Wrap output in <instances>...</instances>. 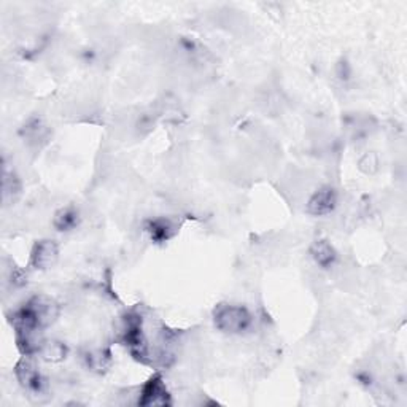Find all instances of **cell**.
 Returning <instances> with one entry per match:
<instances>
[{"mask_svg":"<svg viewBox=\"0 0 407 407\" xmlns=\"http://www.w3.org/2000/svg\"><path fill=\"white\" fill-rule=\"evenodd\" d=\"M215 325L220 331L229 334H239L247 331L252 325V315L242 305H218L214 315Z\"/></svg>","mask_w":407,"mask_h":407,"instance_id":"cell-1","label":"cell"},{"mask_svg":"<svg viewBox=\"0 0 407 407\" xmlns=\"http://www.w3.org/2000/svg\"><path fill=\"white\" fill-rule=\"evenodd\" d=\"M39 353L46 359V361L57 363V361H62V359L66 358L67 348H66L64 343H61L57 341H44Z\"/></svg>","mask_w":407,"mask_h":407,"instance_id":"cell-7","label":"cell"},{"mask_svg":"<svg viewBox=\"0 0 407 407\" xmlns=\"http://www.w3.org/2000/svg\"><path fill=\"white\" fill-rule=\"evenodd\" d=\"M337 205V193L334 188L323 187L319 191H315L314 196L307 202V212L314 216H325L331 214Z\"/></svg>","mask_w":407,"mask_h":407,"instance_id":"cell-5","label":"cell"},{"mask_svg":"<svg viewBox=\"0 0 407 407\" xmlns=\"http://www.w3.org/2000/svg\"><path fill=\"white\" fill-rule=\"evenodd\" d=\"M80 221L78 212L73 207H64L55 215V226L57 231H70Z\"/></svg>","mask_w":407,"mask_h":407,"instance_id":"cell-8","label":"cell"},{"mask_svg":"<svg viewBox=\"0 0 407 407\" xmlns=\"http://www.w3.org/2000/svg\"><path fill=\"white\" fill-rule=\"evenodd\" d=\"M139 404L144 407L150 406H169L171 404V395H169L166 384L162 382L161 375H153L144 385L140 393Z\"/></svg>","mask_w":407,"mask_h":407,"instance_id":"cell-2","label":"cell"},{"mask_svg":"<svg viewBox=\"0 0 407 407\" xmlns=\"http://www.w3.org/2000/svg\"><path fill=\"white\" fill-rule=\"evenodd\" d=\"M310 256L315 261L316 266L321 269H330L337 260V252L330 242L325 239L315 240L310 247Z\"/></svg>","mask_w":407,"mask_h":407,"instance_id":"cell-6","label":"cell"},{"mask_svg":"<svg viewBox=\"0 0 407 407\" xmlns=\"http://www.w3.org/2000/svg\"><path fill=\"white\" fill-rule=\"evenodd\" d=\"M15 375H17L21 387H24L26 390L37 393L44 387V379H41L39 369H37L35 363L29 355H24L19 359L17 368H15Z\"/></svg>","mask_w":407,"mask_h":407,"instance_id":"cell-4","label":"cell"},{"mask_svg":"<svg viewBox=\"0 0 407 407\" xmlns=\"http://www.w3.org/2000/svg\"><path fill=\"white\" fill-rule=\"evenodd\" d=\"M146 231L150 232V237L153 240L156 242H164L169 240L173 234V228L171 225V221L167 220H155L148 225Z\"/></svg>","mask_w":407,"mask_h":407,"instance_id":"cell-9","label":"cell"},{"mask_svg":"<svg viewBox=\"0 0 407 407\" xmlns=\"http://www.w3.org/2000/svg\"><path fill=\"white\" fill-rule=\"evenodd\" d=\"M21 194V182L18 180V177L15 176L13 172H3V200L5 202H8V200H12L15 202V199L18 198Z\"/></svg>","mask_w":407,"mask_h":407,"instance_id":"cell-10","label":"cell"},{"mask_svg":"<svg viewBox=\"0 0 407 407\" xmlns=\"http://www.w3.org/2000/svg\"><path fill=\"white\" fill-rule=\"evenodd\" d=\"M59 258V248L55 240H40L37 242L30 253L29 266L37 271H45L56 264Z\"/></svg>","mask_w":407,"mask_h":407,"instance_id":"cell-3","label":"cell"},{"mask_svg":"<svg viewBox=\"0 0 407 407\" xmlns=\"http://www.w3.org/2000/svg\"><path fill=\"white\" fill-rule=\"evenodd\" d=\"M88 366L93 369V371L102 372L110 366L112 363V358H110V352L108 350H96L91 352L88 355Z\"/></svg>","mask_w":407,"mask_h":407,"instance_id":"cell-11","label":"cell"}]
</instances>
